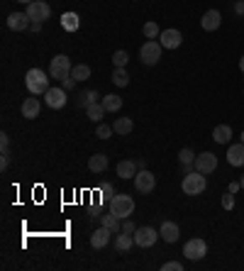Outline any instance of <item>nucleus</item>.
Returning a JSON list of instances; mask_svg holds the SVG:
<instances>
[{"instance_id":"1","label":"nucleus","mask_w":244,"mask_h":271,"mask_svg":"<svg viewBox=\"0 0 244 271\" xmlns=\"http://www.w3.org/2000/svg\"><path fill=\"white\" fill-rule=\"evenodd\" d=\"M24 86H27V91L32 96H44L49 88H51L49 86V74L42 71V69H29L24 74Z\"/></svg>"},{"instance_id":"2","label":"nucleus","mask_w":244,"mask_h":271,"mask_svg":"<svg viewBox=\"0 0 244 271\" xmlns=\"http://www.w3.org/2000/svg\"><path fill=\"white\" fill-rule=\"evenodd\" d=\"M181 188H183V193H186V196H200V193L207 188L205 173H200V171L186 173V176H183V181H181Z\"/></svg>"},{"instance_id":"3","label":"nucleus","mask_w":244,"mask_h":271,"mask_svg":"<svg viewBox=\"0 0 244 271\" xmlns=\"http://www.w3.org/2000/svg\"><path fill=\"white\" fill-rule=\"evenodd\" d=\"M73 71L71 66V59L66 56V54H56L54 59H51V66H49V76L54 78V81H64V78H69Z\"/></svg>"},{"instance_id":"4","label":"nucleus","mask_w":244,"mask_h":271,"mask_svg":"<svg viewBox=\"0 0 244 271\" xmlns=\"http://www.w3.org/2000/svg\"><path fill=\"white\" fill-rule=\"evenodd\" d=\"M110 213H115L120 220H125V218H132V213H134V200H132V196L117 193V196L110 200Z\"/></svg>"},{"instance_id":"5","label":"nucleus","mask_w":244,"mask_h":271,"mask_svg":"<svg viewBox=\"0 0 244 271\" xmlns=\"http://www.w3.org/2000/svg\"><path fill=\"white\" fill-rule=\"evenodd\" d=\"M161 42H154V39H149V42H144L142 44V49H139V59H142V64H146V66H157L159 62H161Z\"/></svg>"},{"instance_id":"6","label":"nucleus","mask_w":244,"mask_h":271,"mask_svg":"<svg viewBox=\"0 0 244 271\" xmlns=\"http://www.w3.org/2000/svg\"><path fill=\"white\" fill-rule=\"evenodd\" d=\"M207 254V242L205 239H200V237H195L191 242H186L183 247V257L191 259V261H198V259H203Z\"/></svg>"},{"instance_id":"7","label":"nucleus","mask_w":244,"mask_h":271,"mask_svg":"<svg viewBox=\"0 0 244 271\" xmlns=\"http://www.w3.org/2000/svg\"><path fill=\"white\" fill-rule=\"evenodd\" d=\"M24 13L29 15V20H35V22H44L51 17V5L44 3V0H35V3H29L27 5V10Z\"/></svg>"},{"instance_id":"8","label":"nucleus","mask_w":244,"mask_h":271,"mask_svg":"<svg viewBox=\"0 0 244 271\" xmlns=\"http://www.w3.org/2000/svg\"><path fill=\"white\" fill-rule=\"evenodd\" d=\"M154 186H157V176H154V173L146 171V169H139V171H137V176H134V188H137L139 193H151Z\"/></svg>"},{"instance_id":"9","label":"nucleus","mask_w":244,"mask_h":271,"mask_svg":"<svg viewBox=\"0 0 244 271\" xmlns=\"http://www.w3.org/2000/svg\"><path fill=\"white\" fill-rule=\"evenodd\" d=\"M193 166H195V171H200V173H212L215 169H218V157L212 154V152H203V154H198L193 161Z\"/></svg>"},{"instance_id":"10","label":"nucleus","mask_w":244,"mask_h":271,"mask_svg":"<svg viewBox=\"0 0 244 271\" xmlns=\"http://www.w3.org/2000/svg\"><path fill=\"white\" fill-rule=\"evenodd\" d=\"M159 237H161V234H159L157 230H151V227H137V230H134V245L146 249V247L157 245Z\"/></svg>"},{"instance_id":"11","label":"nucleus","mask_w":244,"mask_h":271,"mask_svg":"<svg viewBox=\"0 0 244 271\" xmlns=\"http://www.w3.org/2000/svg\"><path fill=\"white\" fill-rule=\"evenodd\" d=\"M66 88H49L47 93H44V103H47L51 110H61L64 105H66Z\"/></svg>"},{"instance_id":"12","label":"nucleus","mask_w":244,"mask_h":271,"mask_svg":"<svg viewBox=\"0 0 244 271\" xmlns=\"http://www.w3.org/2000/svg\"><path fill=\"white\" fill-rule=\"evenodd\" d=\"M159 39H161V47H164V49H178L183 42V35L178 29H164V32L159 35Z\"/></svg>"},{"instance_id":"13","label":"nucleus","mask_w":244,"mask_h":271,"mask_svg":"<svg viewBox=\"0 0 244 271\" xmlns=\"http://www.w3.org/2000/svg\"><path fill=\"white\" fill-rule=\"evenodd\" d=\"M110 237H112V230H108V227L103 225V227L93 230V234H90V247H93V249H103V247L110 245Z\"/></svg>"},{"instance_id":"14","label":"nucleus","mask_w":244,"mask_h":271,"mask_svg":"<svg viewBox=\"0 0 244 271\" xmlns=\"http://www.w3.org/2000/svg\"><path fill=\"white\" fill-rule=\"evenodd\" d=\"M159 234H161V239L164 242H169V245H173V242H178V237H181V230H178V225L176 222L166 220L161 227H159Z\"/></svg>"},{"instance_id":"15","label":"nucleus","mask_w":244,"mask_h":271,"mask_svg":"<svg viewBox=\"0 0 244 271\" xmlns=\"http://www.w3.org/2000/svg\"><path fill=\"white\" fill-rule=\"evenodd\" d=\"M8 27H10L12 32H24V29H29V15L27 13L8 15Z\"/></svg>"},{"instance_id":"16","label":"nucleus","mask_w":244,"mask_h":271,"mask_svg":"<svg viewBox=\"0 0 244 271\" xmlns=\"http://www.w3.org/2000/svg\"><path fill=\"white\" fill-rule=\"evenodd\" d=\"M220 25H222V15H220V10H207V13L203 15V20H200V27H203L205 32H215Z\"/></svg>"},{"instance_id":"17","label":"nucleus","mask_w":244,"mask_h":271,"mask_svg":"<svg viewBox=\"0 0 244 271\" xmlns=\"http://www.w3.org/2000/svg\"><path fill=\"white\" fill-rule=\"evenodd\" d=\"M117 176L120 178H134L137 176V171H139V166H137V161H132V159H122L120 164H117Z\"/></svg>"},{"instance_id":"18","label":"nucleus","mask_w":244,"mask_h":271,"mask_svg":"<svg viewBox=\"0 0 244 271\" xmlns=\"http://www.w3.org/2000/svg\"><path fill=\"white\" fill-rule=\"evenodd\" d=\"M227 161L230 166H244V144H230L227 147Z\"/></svg>"},{"instance_id":"19","label":"nucleus","mask_w":244,"mask_h":271,"mask_svg":"<svg viewBox=\"0 0 244 271\" xmlns=\"http://www.w3.org/2000/svg\"><path fill=\"white\" fill-rule=\"evenodd\" d=\"M39 110H42V103H39L37 96H32V98H27L22 103V117H27V120H35Z\"/></svg>"},{"instance_id":"20","label":"nucleus","mask_w":244,"mask_h":271,"mask_svg":"<svg viewBox=\"0 0 244 271\" xmlns=\"http://www.w3.org/2000/svg\"><path fill=\"white\" fill-rule=\"evenodd\" d=\"M212 139H215L218 144H230L232 127H230V125H218V127L212 130Z\"/></svg>"},{"instance_id":"21","label":"nucleus","mask_w":244,"mask_h":271,"mask_svg":"<svg viewBox=\"0 0 244 271\" xmlns=\"http://www.w3.org/2000/svg\"><path fill=\"white\" fill-rule=\"evenodd\" d=\"M88 169L93 173H103L108 169V157H105V154H93V157L88 159Z\"/></svg>"},{"instance_id":"22","label":"nucleus","mask_w":244,"mask_h":271,"mask_svg":"<svg viewBox=\"0 0 244 271\" xmlns=\"http://www.w3.org/2000/svg\"><path fill=\"white\" fill-rule=\"evenodd\" d=\"M132 127H134L132 117H117V120L112 123V130H115V135H120V137L130 135V132H132Z\"/></svg>"},{"instance_id":"23","label":"nucleus","mask_w":244,"mask_h":271,"mask_svg":"<svg viewBox=\"0 0 244 271\" xmlns=\"http://www.w3.org/2000/svg\"><path fill=\"white\" fill-rule=\"evenodd\" d=\"M81 25V20H78V15L76 13H64L61 15V27L66 29V32H76Z\"/></svg>"},{"instance_id":"24","label":"nucleus","mask_w":244,"mask_h":271,"mask_svg":"<svg viewBox=\"0 0 244 271\" xmlns=\"http://www.w3.org/2000/svg\"><path fill=\"white\" fill-rule=\"evenodd\" d=\"M100 222L108 227V230H112V232H122V220L115 215V213H108V215H100Z\"/></svg>"},{"instance_id":"25","label":"nucleus","mask_w":244,"mask_h":271,"mask_svg":"<svg viewBox=\"0 0 244 271\" xmlns=\"http://www.w3.org/2000/svg\"><path fill=\"white\" fill-rule=\"evenodd\" d=\"M132 242H134V234L122 232L115 237V249H117V252H127V249H132Z\"/></svg>"},{"instance_id":"26","label":"nucleus","mask_w":244,"mask_h":271,"mask_svg":"<svg viewBox=\"0 0 244 271\" xmlns=\"http://www.w3.org/2000/svg\"><path fill=\"white\" fill-rule=\"evenodd\" d=\"M105 108H103V103H90V105H88V108H85V115H88V117H90V120H93V123H100V120H103V115H105Z\"/></svg>"},{"instance_id":"27","label":"nucleus","mask_w":244,"mask_h":271,"mask_svg":"<svg viewBox=\"0 0 244 271\" xmlns=\"http://www.w3.org/2000/svg\"><path fill=\"white\" fill-rule=\"evenodd\" d=\"M100 103H103V108H105L108 112H117L122 108V98H120V96H112V93H110V96H105Z\"/></svg>"},{"instance_id":"28","label":"nucleus","mask_w":244,"mask_h":271,"mask_svg":"<svg viewBox=\"0 0 244 271\" xmlns=\"http://www.w3.org/2000/svg\"><path fill=\"white\" fill-rule=\"evenodd\" d=\"M71 76L76 78V83H81L85 78H90V66H88V64H78V66H73Z\"/></svg>"},{"instance_id":"29","label":"nucleus","mask_w":244,"mask_h":271,"mask_svg":"<svg viewBox=\"0 0 244 271\" xmlns=\"http://www.w3.org/2000/svg\"><path fill=\"white\" fill-rule=\"evenodd\" d=\"M112 83H115V86H120V88H125L127 83H130V74H127L125 69H115V71H112Z\"/></svg>"},{"instance_id":"30","label":"nucleus","mask_w":244,"mask_h":271,"mask_svg":"<svg viewBox=\"0 0 244 271\" xmlns=\"http://www.w3.org/2000/svg\"><path fill=\"white\" fill-rule=\"evenodd\" d=\"M127 62H130V56H127V51H115V54H112V66H115V69H125V66H127Z\"/></svg>"},{"instance_id":"31","label":"nucleus","mask_w":244,"mask_h":271,"mask_svg":"<svg viewBox=\"0 0 244 271\" xmlns=\"http://www.w3.org/2000/svg\"><path fill=\"white\" fill-rule=\"evenodd\" d=\"M142 32H144V37L146 39H157L161 32H159V25L157 22H146L144 27H142Z\"/></svg>"},{"instance_id":"32","label":"nucleus","mask_w":244,"mask_h":271,"mask_svg":"<svg viewBox=\"0 0 244 271\" xmlns=\"http://www.w3.org/2000/svg\"><path fill=\"white\" fill-rule=\"evenodd\" d=\"M195 157H198V154H193V149H188V147L178 152V161H181V166H183V164H193Z\"/></svg>"},{"instance_id":"33","label":"nucleus","mask_w":244,"mask_h":271,"mask_svg":"<svg viewBox=\"0 0 244 271\" xmlns=\"http://www.w3.org/2000/svg\"><path fill=\"white\" fill-rule=\"evenodd\" d=\"M115 130L110 127V125H98V130H96V137H100V139H110V135H112Z\"/></svg>"},{"instance_id":"34","label":"nucleus","mask_w":244,"mask_h":271,"mask_svg":"<svg viewBox=\"0 0 244 271\" xmlns=\"http://www.w3.org/2000/svg\"><path fill=\"white\" fill-rule=\"evenodd\" d=\"M100 193H103V198H105V200H112V198L117 196V193H115V188H112L110 184H100Z\"/></svg>"},{"instance_id":"35","label":"nucleus","mask_w":244,"mask_h":271,"mask_svg":"<svg viewBox=\"0 0 244 271\" xmlns=\"http://www.w3.org/2000/svg\"><path fill=\"white\" fill-rule=\"evenodd\" d=\"M222 208H225V210L234 208V193H230V191H227V196H222Z\"/></svg>"},{"instance_id":"36","label":"nucleus","mask_w":244,"mask_h":271,"mask_svg":"<svg viewBox=\"0 0 244 271\" xmlns=\"http://www.w3.org/2000/svg\"><path fill=\"white\" fill-rule=\"evenodd\" d=\"M161 269H164V271H183V264H181V261H166Z\"/></svg>"},{"instance_id":"37","label":"nucleus","mask_w":244,"mask_h":271,"mask_svg":"<svg viewBox=\"0 0 244 271\" xmlns=\"http://www.w3.org/2000/svg\"><path fill=\"white\" fill-rule=\"evenodd\" d=\"M134 230H137V227H134V222L130 220V218H125V220H122V232L134 234Z\"/></svg>"},{"instance_id":"38","label":"nucleus","mask_w":244,"mask_h":271,"mask_svg":"<svg viewBox=\"0 0 244 271\" xmlns=\"http://www.w3.org/2000/svg\"><path fill=\"white\" fill-rule=\"evenodd\" d=\"M8 166H10V152H3V154H0V169L5 171Z\"/></svg>"},{"instance_id":"39","label":"nucleus","mask_w":244,"mask_h":271,"mask_svg":"<svg viewBox=\"0 0 244 271\" xmlns=\"http://www.w3.org/2000/svg\"><path fill=\"white\" fill-rule=\"evenodd\" d=\"M0 147H3V152H10V137L5 135V132L0 135Z\"/></svg>"},{"instance_id":"40","label":"nucleus","mask_w":244,"mask_h":271,"mask_svg":"<svg viewBox=\"0 0 244 271\" xmlns=\"http://www.w3.org/2000/svg\"><path fill=\"white\" fill-rule=\"evenodd\" d=\"M73 83H76V78H73V76H69V78H64V81H61V88L71 91V88H73Z\"/></svg>"},{"instance_id":"41","label":"nucleus","mask_w":244,"mask_h":271,"mask_svg":"<svg viewBox=\"0 0 244 271\" xmlns=\"http://www.w3.org/2000/svg\"><path fill=\"white\" fill-rule=\"evenodd\" d=\"M239 188H242V184H239V181H232V184H230V193H237Z\"/></svg>"},{"instance_id":"42","label":"nucleus","mask_w":244,"mask_h":271,"mask_svg":"<svg viewBox=\"0 0 244 271\" xmlns=\"http://www.w3.org/2000/svg\"><path fill=\"white\" fill-rule=\"evenodd\" d=\"M234 13H237V15H244V0H239V3L234 5Z\"/></svg>"},{"instance_id":"43","label":"nucleus","mask_w":244,"mask_h":271,"mask_svg":"<svg viewBox=\"0 0 244 271\" xmlns=\"http://www.w3.org/2000/svg\"><path fill=\"white\" fill-rule=\"evenodd\" d=\"M90 218H100V208H98V205H93V210H90Z\"/></svg>"},{"instance_id":"44","label":"nucleus","mask_w":244,"mask_h":271,"mask_svg":"<svg viewBox=\"0 0 244 271\" xmlns=\"http://www.w3.org/2000/svg\"><path fill=\"white\" fill-rule=\"evenodd\" d=\"M32 27V32H39V29H42V22H35V25H29Z\"/></svg>"},{"instance_id":"45","label":"nucleus","mask_w":244,"mask_h":271,"mask_svg":"<svg viewBox=\"0 0 244 271\" xmlns=\"http://www.w3.org/2000/svg\"><path fill=\"white\" fill-rule=\"evenodd\" d=\"M239 69H242V74H244V56L239 59Z\"/></svg>"},{"instance_id":"46","label":"nucleus","mask_w":244,"mask_h":271,"mask_svg":"<svg viewBox=\"0 0 244 271\" xmlns=\"http://www.w3.org/2000/svg\"><path fill=\"white\" fill-rule=\"evenodd\" d=\"M17 3H24V5H29V3H35V0H17Z\"/></svg>"},{"instance_id":"47","label":"nucleus","mask_w":244,"mask_h":271,"mask_svg":"<svg viewBox=\"0 0 244 271\" xmlns=\"http://www.w3.org/2000/svg\"><path fill=\"white\" fill-rule=\"evenodd\" d=\"M239 184H242V188H244V176H242V178H239Z\"/></svg>"},{"instance_id":"48","label":"nucleus","mask_w":244,"mask_h":271,"mask_svg":"<svg viewBox=\"0 0 244 271\" xmlns=\"http://www.w3.org/2000/svg\"><path fill=\"white\" fill-rule=\"evenodd\" d=\"M242 144H244V132H242Z\"/></svg>"}]
</instances>
